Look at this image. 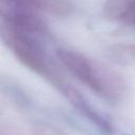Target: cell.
Returning <instances> with one entry per match:
<instances>
[{
  "instance_id": "6da1fadb",
  "label": "cell",
  "mask_w": 135,
  "mask_h": 135,
  "mask_svg": "<svg viewBox=\"0 0 135 135\" xmlns=\"http://www.w3.org/2000/svg\"><path fill=\"white\" fill-rule=\"evenodd\" d=\"M59 61L99 97L117 102L126 95V82L114 70L66 49L57 50Z\"/></svg>"
},
{
  "instance_id": "277c9868",
  "label": "cell",
  "mask_w": 135,
  "mask_h": 135,
  "mask_svg": "<svg viewBox=\"0 0 135 135\" xmlns=\"http://www.w3.org/2000/svg\"><path fill=\"white\" fill-rule=\"evenodd\" d=\"M103 14L112 21L135 25V1H108L103 6Z\"/></svg>"
},
{
  "instance_id": "7a4b0ae2",
  "label": "cell",
  "mask_w": 135,
  "mask_h": 135,
  "mask_svg": "<svg viewBox=\"0 0 135 135\" xmlns=\"http://www.w3.org/2000/svg\"><path fill=\"white\" fill-rule=\"evenodd\" d=\"M0 24L2 40L14 52L18 60L33 72L49 78L55 83L58 78L51 70L42 38L17 31L3 23Z\"/></svg>"
},
{
  "instance_id": "5b68a950",
  "label": "cell",
  "mask_w": 135,
  "mask_h": 135,
  "mask_svg": "<svg viewBox=\"0 0 135 135\" xmlns=\"http://www.w3.org/2000/svg\"><path fill=\"white\" fill-rule=\"evenodd\" d=\"M24 4L31 9L37 13H46L49 15L55 16H64L68 15L72 5L66 1H44V0H33V1H23Z\"/></svg>"
},
{
  "instance_id": "3957f363",
  "label": "cell",
  "mask_w": 135,
  "mask_h": 135,
  "mask_svg": "<svg viewBox=\"0 0 135 135\" xmlns=\"http://www.w3.org/2000/svg\"><path fill=\"white\" fill-rule=\"evenodd\" d=\"M55 85L58 88L61 94L70 101V103L83 117L89 119L100 132L107 135H112L114 133L113 124L111 123V121L108 120L107 117H104L102 114H100L76 89L61 80H59Z\"/></svg>"
}]
</instances>
